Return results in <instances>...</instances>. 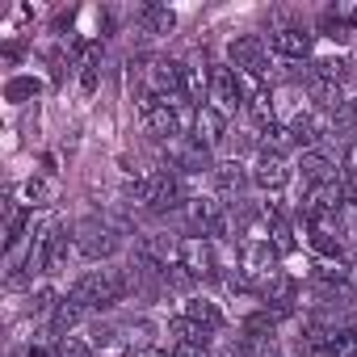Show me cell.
<instances>
[{"label":"cell","mask_w":357,"mask_h":357,"mask_svg":"<svg viewBox=\"0 0 357 357\" xmlns=\"http://www.w3.org/2000/svg\"><path fill=\"white\" fill-rule=\"evenodd\" d=\"M130 294L126 286V265H101V269H89L72 282V303L84 307V311H109L118 307L122 298Z\"/></svg>","instance_id":"cell-1"},{"label":"cell","mask_w":357,"mask_h":357,"mask_svg":"<svg viewBox=\"0 0 357 357\" xmlns=\"http://www.w3.org/2000/svg\"><path fill=\"white\" fill-rule=\"evenodd\" d=\"M126 198L139 202V206H147V211H181L185 190H181V176L164 164V168L139 176V181H130V185H126Z\"/></svg>","instance_id":"cell-2"},{"label":"cell","mask_w":357,"mask_h":357,"mask_svg":"<svg viewBox=\"0 0 357 357\" xmlns=\"http://www.w3.org/2000/svg\"><path fill=\"white\" fill-rule=\"evenodd\" d=\"M139 114H143V130L172 143V139H181V126H185V105L181 101H160L151 93H143L139 101Z\"/></svg>","instance_id":"cell-3"},{"label":"cell","mask_w":357,"mask_h":357,"mask_svg":"<svg viewBox=\"0 0 357 357\" xmlns=\"http://www.w3.org/2000/svg\"><path fill=\"white\" fill-rule=\"evenodd\" d=\"M72 244H76V252L84 257V261H109L114 252H118V236H114V227L105 223V219H80L76 227H72Z\"/></svg>","instance_id":"cell-4"},{"label":"cell","mask_w":357,"mask_h":357,"mask_svg":"<svg viewBox=\"0 0 357 357\" xmlns=\"http://www.w3.org/2000/svg\"><path fill=\"white\" fill-rule=\"evenodd\" d=\"M227 55H231V68L252 76V80H265L269 76V43L261 34H240L227 43Z\"/></svg>","instance_id":"cell-5"},{"label":"cell","mask_w":357,"mask_h":357,"mask_svg":"<svg viewBox=\"0 0 357 357\" xmlns=\"http://www.w3.org/2000/svg\"><path fill=\"white\" fill-rule=\"evenodd\" d=\"M168 155H172V172L176 176H202V172H215V155L211 147L194 135V139H172L168 143Z\"/></svg>","instance_id":"cell-6"},{"label":"cell","mask_w":357,"mask_h":357,"mask_svg":"<svg viewBox=\"0 0 357 357\" xmlns=\"http://www.w3.org/2000/svg\"><path fill=\"white\" fill-rule=\"evenodd\" d=\"M211 97H215V105H219L223 114H231V109H244V105H248L244 80H240V72H236L231 63H215V68H211Z\"/></svg>","instance_id":"cell-7"},{"label":"cell","mask_w":357,"mask_h":357,"mask_svg":"<svg viewBox=\"0 0 357 357\" xmlns=\"http://www.w3.org/2000/svg\"><path fill=\"white\" fill-rule=\"evenodd\" d=\"M181 265H185L194 278H219V252H215V240L185 236V240H181Z\"/></svg>","instance_id":"cell-8"},{"label":"cell","mask_w":357,"mask_h":357,"mask_svg":"<svg viewBox=\"0 0 357 357\" xmlns=\"http://www.w3.org/2000/svg\"><path fill=\"white\" fill-rule=\"evenodd\" d=\"M269 51H278L282 59H311L315 34H307L303 26H278L269 30Z\"/></svg>","instance_id":"cell-9"},{"label":"cell","mask_w":357,"mask_h":357,"mask_svg":"<svg viewBox=\"0 0 357 357\" xmlns=\"http://www.w3.org/2000/svg\"><path fill=\"white\" fill-rule=\"evenodd\" d=\"M194 130L206 147H219V143H227V114L215 101H206V105L194 109Z\"/></svg>","instance_id":"cell-10"},{"label":"cell","mask_w":357,"mask_h":357,"mask_svg":"<svg viewBox=\"0 0 357 357\" xmlns=\"http://www.w3.org/2000/svg\"><path fill=\"white\" fill-rule=\"evenodd\" d=\"M168 344H185V349H198V353H206L211 349V328H202V324H194L190 315H176V319H168Z\"/></svg>","instance_id":"cell-11"},{"label":"cell","mask_w":357,"mask_h":357,"mask_svg":"<svg viewBox=\"0 0 357 357\" xmlns=\"http://www.w3.org/2000/svg\"><path fill=\"white\" fill-rule=\"evenodd\" d=\"M211 181H215V190H219L223 198L240 202V198H244V190H248V172H244V164H236V160H223V164H215Z\"/></svg>","instance_id":"cell-12"},{"label":"cell","mask_w":357,"mask_h":357,"mask_svg":"<svg viewBox=\"0 0 357 357\" xmlns=\"http://www.w3.org/2000/svg\"><path fill=\"white\" fill-rule=\"evenodd\" d=\"M252 181L261 190H282L290 181V168H286V155H261L257 168H252Z\"/></svg>","instance_id":"cell-13"},{"label":"cell","mask_w":357,"mask_h":357,"mask_svg":"<svg viewBox=\"0 0 357 357\" xmlns=\"http://www.w3.org/2000/svg\"><path fill=\"white\" fill-rule=\"evenodd\" d=\"M181 315H190L194 324H202V328H211V332H219L223 328V311L211 303V298H202V294H194V298H185V307H181Z\"/></svg>","instance_id":"cell-14"},{"label":"cell","mask_w":357,"mask_h":357,"mask_svg":"<svg viewBox=\"0 0 357 357\" xmlns=\"http://www.w3.org/2000/svg\"><path fill=\"white\" fill-rule=\"evenodd\" d=\"M139 26H143L147 34H172L176 17H172L168 9H160V5H143V9H139Z\"/></svg>","instance_id":"cell-15"},{"label":"cell","mask_w":357,"mask_h":357,"mask_svg":"<svg viewBox=\"0 0 357 357\" xmlns=\"http://www.w3.org/2000/svg\"><path fill=\"white\" fill-rule=\"evenodd\" d=\"M324 357H357V328H340L328 336V344L319 349Z\"/></svg>","instance_id":"cell-16"},{"label":"cell","mask_w":357,"mask_h":357,"mask_svg":"<svg viewBox=\"0 0 357 357\" xmlns=\"http://www.w3.org/2000/svg\"><path fill=\"white\" fill-rule=\"evenodd\" d=\"M80 315H84V307H76L72 298H63V303L55 307V315H51V332H55V336H68V332L80 324Z\"/></svg>","instance_id":"cell-17"},{"label":"cell","mask_w":357,"mask_h":357,"mask_svg":"<svg viewBox=\"0 0 357 357\" xmlns=\"http://www.w3.org/2000/svg\"><path fill=\"white\" fill-rule=\"evenodd\" d=\"M97 80H101V47H89L80 59V89L97 93Z\"/></svg>","instance_id":"cell-18"},{"label":"cell","mask_w":357,"mask_h":357,"mask_svg":"<svg viewBox=\"0 0 357 357\" xmlns=\"http://www.w3.org/2000/svg\"><path fill=\"white\" fill-rule=\"evenodd\" d=\"M248 109H252V118H257L261 126H269V122H273V97H269V89H257V93L248 97Z\"/></svg>","instance_id":"cell-19"},{"label":"cell","mask_w":357,"mask_h":357,"mask_svg":"<svg viewBox=\"0 0 357 357\" xmlns=\"http://www.w3.org/2000/svg\"><path fill=\"white\" fill-rule=\"evenodd\" d=\"M89 344L93 349H114V344H122V332L114 324H93L89 328Z\"/></svg>","instance_id":"cell-20"},{"label":"cell","mask_w":357,"mask_h":357,"mask_svg":"<svg viewBox=\"0 0 357 357\" xmlns=\"http://www.w3.org/2000/svg\"><path fill=\"white\" fill-rule=\"evenodd\" d=\"M5 97H9V101H26V97H38V80H30V76H13V80L5 84Z\"/></svg>","instance_id":"cell-21"},{"label":"cell","mask_w":357,"mask_h":357,"mask_svg":"<svg viewBox=\"0 0 357 357\" xmlns=\"http://www.w3.org/2000/svg\"><path fill=\"white\" fill-rule=\"evenodd\" d=\"M55 307H59L55 290H51V286H43V290L34 294V315H55Z\"/></svg>","instance_id":"cell-22"},{"label":"cell","mask_w":357,"mask_h":357,"mask_svg":"<svg viewBox=\"0 0 357 357\" xmlns=\"http://www.w3.org/2000/svg\"><path fill=\"white\" fill-rule=\"evenodd\" d=\"M26 198H30L34 206H43V202H47V181H38V176H34V181H26Z\"/></svg>","instance_id":"cell-23"},{"label":"cell","mask_w":357,"mask_h":357,"mask_svg":"<svg viewBox=\"0 0 357 357\" xmlns=\"http://www.w3.org/2000/svg\"><path fill=\"white\" fill-rule=\"evenodd\" d=\"M340 168H344V176H353V172H357V139H349V143H344V160H340Z\"/></svg>","instance_id":"cell-24"}]
</instances>
